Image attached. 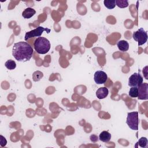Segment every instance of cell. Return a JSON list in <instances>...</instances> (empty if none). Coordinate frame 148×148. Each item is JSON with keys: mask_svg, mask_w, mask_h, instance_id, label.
<instances>
[{"mask_svg": "<svg viewBox=\"0 0 148 148\" xmlns=\"http://www.w3.org/2000/svg\"><path fill=\"white\" fill-rule=\"evenodd\" d=\"M44 31H46V32L49 34L50 32V29L47 28H44L43 27L39 26L34 29H32L29 32H26L24 39L25 40H27L33 37H40Z\"/></svg>", "mask_w": 148, "mask_h": 148, "instance_id": "obj_5", "label": "cell"}, {"mask_svg": "<svg viewBox=\"0 0 148 148\" xmlns=\"http://www.w3.org/2000/svg\"><path fill=\"white\" fill-rule=\"evenodd\" d=\"M34 47L38 54H45L50 50L51 45L47 39L40 36L35 39L34 43Z\"/></svg>", "mask_w": 148, "mask_h": 148, "instance_id": "obj_2", "label": "cell"}, {"mask_svg": "<svg viewBox=\"0 0 148 148\" xmlns=\"http://www.w3.org/2000/svg\"><path fill=\"white\" fill-rule=\"evenodd\" d=\"M108 94H109V90L105 87H100L96 91V96L99 99L105 98L108 96Z\"/></svg>", "mask_w": 148, "mask_h": 148, "instance_id": "obj_9", "label": "cell"}, {"mask_svg": "<svg viewBox=\"0 0 148 148\" xmlns=\"http://www.w3.org/2000/svg\"><path fill=\"white\" fill-rule=\"evenodd\" d=\"M103 3L105 6L109 9H112L116 6L115 0H105Z\"/></svg>", "mask_w": 148, "mask_h": 148, "instance_id": "obj_14", "label": "cell"}, {"mask_svg": "<svg viewBox=\"0 0 148 148\" xmlns=\"http://www.w3.org/2000/svg\"><path fill=\"white\" fill-rule=\"evenodd\" d=\"M34 50L32 46L25 42H18L14 44L12 49V55L19 62H24L29 61L33 54Z\"/></svg>", "mask_w": 148, "mask_h": 148, "instance_id": "obj_1", "label": "cell"}, {"mask_svg": "<svg viewBox=\"0 0 148 148\" xmlns=\"http://www.w3.org/2000/svg\"><path fill=\"white\" fill-rule=\"evenodd\" d=\"M147 139L145 137H142L138 141V144L141 147H146L147 145Z\"/></svg>", "mask_w": 148, "mask_h": 148, "instance_id": "obj_17", "label": "cell"}, {"mask_svg": "<svg viewBox=\"0 0 148 148\" xmlns=\"http://www.w3.org/2000/svg\"><path fill=\"white\" fill-rule=\"evenodd\" d=\"M99 139L101 141L103 142L108 143L111 139V134L108 131H103L101 132V134H99Z\"/></svg>", "mask_w": 148, "mask_h": 148, "instance_id": "obj_10", "label": "cell"}, {"mask_svg": "<svg viewBox=\"0 0 148 148\" xmlns=\"http://www.w3.org/2000/svg\"><path fill=\"white\" fill-rule=\"evenodd\" d=\"M133 39L138 42L139 46L145 44L147 40V32L143 28H140L136 31H135L132 34Z\"/></svg>", "mask_w": 148, "mask_h": 148, "instance_id": "obj_4", "label": "cell"}, {"mask_svg": "<svg viewBox=\"0 0 148 148\" xmlns=\"http://www.w3.org/2000/svg\"><path fill=\"white\" fill-rule=\"evenodd\" d=\"M128 95L131 98L138 97V87H132L130 89Z\"/></svg>", "mask_w": 148, "mask_h": 148, "instance_id": "obj_16", "label": "cell"}, {"mask_svg": "<svg viewBox=\"0 0 148 148\" xmlns=\"http://www.w3.org/2000/svg\"><path fill=\"white\" fill-rule=\"evenodd\" d=\"M5 67L9 70H13L16 68V64L14 60H8L5 63Z\"/></svg>", "mask_w": 148, "mask_h": 148, "instance_id": "obj_13", "label": "cell"}, {"mask_svg": "<svg viewBox=\"0 0 148 148\" xmlns=\"http://www.w3.org/2000/svg\"><path fill=\"white\" fill-rule=\"evenodd\" d=\"M143 83V77L139 73H133L128 79V86L131 87H138Z\"/></svg>", "mask_w": 148, "mask_h": 148, "instance_id": "obj_6", "label": "cell"}, {"mask_svg": "<svg viewBox=\"0 0 148 148\" xmlns=\"http://www.w3.org/2000/svg\"><path fill=\"white\" fill-rule=\"evenodd\" d=\"M35 13H36V11L34 9L31 8H27L23 12L22 16L24 18H30Z\"/></svg>", "mask_w": 148, "mask_h": 148, "instance_id": "obj_11", "label": "cell"}, {"mask_svg": "<svg viewBox=\"0 0 148 148\" xmlns=\"http://www.w3.org/2000/svg\"><path fill=\"white\" fill-rule=\"evenodd\" d=\"M138 98L141 100H146L148 99V84L142 83L138 87Z\"/></svg>", "mask_w": 148, "mask_h": 148, "instance_id": "obj_7", "label": "cell"}, {"mask_svg": "<svg viewBox=\"0 0 148 148\" xmlns=\"http://www.w3.org/2000/svg\"><path fill=\"white\" fill-rule=\"evenodd\" d=\"M108 79L107 74L102 71H97L94 75V80L95 83L98 84H104Z\"/></svg>", "mask_w": 148, "mask_h": 148, "instance_id": "obj_8", "label": "cell"}, {"mask_svg": "<svg viewBox=\"0 0 148 148\" xmlns=\"http://www.w3.org/2000/svg\"><path fill=\"white\" fill-rule=\"evenodd\" d=\"M126 123L128 126L132 130H138L139 125L138 112H132L127 114Z\"/></svg>", "mask_w": 148, "mask_h": 148, "instance_id": "obj_3", "label": "cell"}, {"mask_svg": "<svg viewBox=\"0 0 148 148\" xmlns=\"http://www.w3.org/2000/svg\"><path fill=\"white\" fill-rule=\"evenodd\" d=\"M116 5L120 8H125L128 6V2L127 0H115Z\"/></svg>", "mask_w": 148, "mask_h": 148, "instance_id": "obj_15", "label": "cell"}, {"mask_svg": "<svg viewBox=\"0 0 148 148\" xmlns=\"http://www.w3.org/2000/svg\"><path fill=\"white\" fill-rule=\"evenodd\" d=\"M117 46L118 49L121 51H127L129 49V44L128 42L124 40H119L117 42Z\"/></svg>", "mask_w": 148, "mask_h": 148, "instance_id": "obj_12", "label": "cell"}]
</instances>
